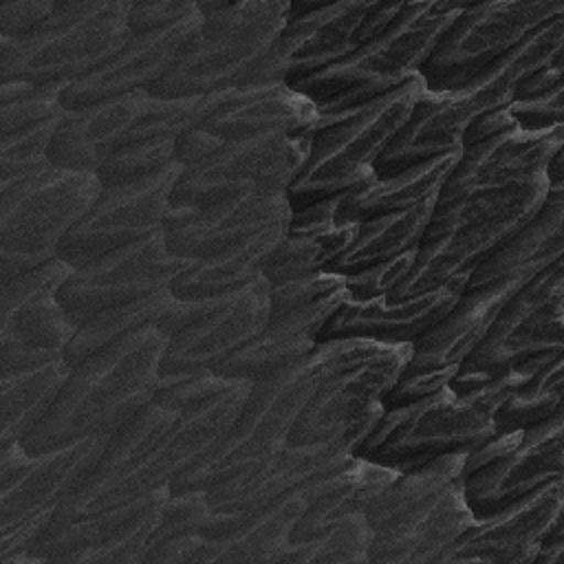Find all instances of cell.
I'll return each instance as SVG.
<instances>
[{
    "label": "cell",
    "mask_w": 564,
    "mask_h": 564,
    "mask_svg": "<svg viewBox=\"0 0 564 564\" xmlns=\"http://www.w3.org/2000/svg\"><path fill=\"white\" fill-rule=\"evenodd\" d=\"M165 346L167 337L148 326L75 364L46 414L20 443L24 452L37 456L112 432L152 401Z\"/></svg>",
    "instance_id": "cell-1"
},
{
    "label": "cell",
    "mask_w": 564,
    "mask_h": 564,
    "mask_svg": "<svg viewBox=\"0 0 564 564\" xmlns=\"http://www.w3.org/2000/svg\"><path fill=\"white\" fill-rule=\"evenodd\" d=\"M564 53V13L531 31L518 46L498 57L465 84L449 90H425L410 121L375 163L377 176H390L414 163L463 148L467 126L513 101L518 84L531 73L560 62Z\"/></svg>",
    "instance_id": "cell-2"
},
{
    "label": "cell",
    "mask_w": 564,
    "mask_h": 564,
    "mask_svg": "<svg viewBox=\"0 0 564 564\" xmlns=\"http://www.w3.org/2000/svg\"><path fill=\"white\" fill-rule=\"evenodd\" d=\"M562 352L555 350L520 361L463 394H456L447 383L423 399L383 408L355 456L408 471L445 454H467L496 434L494 414L505 399L529 381L540 366Z\"/></svg>",
    "instance_id": "cell-3"
},
{
    "label": "cell",
    "mask_w": 564,
    "mask_h": 564,
    "mask_svg": "<svg viewBox=\"0 0 564 564\" xmlns=\"http://www.w3.org/2000/svg\"><path fill=\"white\" fill-rule=\"evenodd\" d=\"M425 90L427 84L419 73L390 93L348 110H317L308 159L286 189L291 212L370 185L377 178V159L410 121Z\"/></svg>",
    "instance_id": "cell-4"
},
{
    "label": "cell",
    "mask_w": 564,
    "mask_h": 564,
    "mask_svg": "<svg viewBox=\"0 0 564 564\" xmlns=\"http://www.w3.org/2000/svg\"><path fill=\"white\" fill-rule=\"evenodd\" d=\"M196 4L200 11V35L148 95L154 99H176L258 88L260 68L286 24L291 2L242 0Z\"/></svg>",
    "instance_id": "cell-5"
},
{
    "label": "cell",
    "mask_w": 564,
    "mask_h": 564,
    "mask_svg": "<svg viewBox=\"0 0 564 564\" xmlns=\"http://www.w3.org/2000/svg\"><path fill=\"white\" fill-rule=\"evenodd\" d=\"M467 2H403L397 20L333 66L289 86L319 112H341L370 101L419 75Z\"/></svg>",
    "instance_id": "cell-6"
},
{
    "label": "cell",
    "mask_w": 564,
    "mask_h": 564,
    "mask_svg": "<svg viewBox=\"0 0 564 564\" xmlns=\"http://www.w3.org/2000/svg\"><path fill=\"white\" fill-rule=\"evenodd\" d=\"M317 383L313 350L293 366L256 381L225 432L170 482V494L205 491L253 469L286 445L289 432Z\"/></svg>",
    "instance_id": "cell-7"
},
{
    "label": "cell",
    "mask_w": 564,
    "mask_h": 564,
    "mask_svg": "<svg viewBox=\"0 0 564 564\" xmlns=\"http://www.w3.org/2000/svg\"><path fill=\"white\" fill-rule=\"evenodd\" d=\"M128 9V0L55 2L29 37H0V84L64 88L86 77L132 37Z\"/></svg>",
    "instance_id": "cell-8"
},
{
    "label": "cell",
    "mask_w": 564,
    "mask_h": 564,
    "mask_svg": "<svg viewBox=\"0 0 564 564\" xmlns=\"http://www.w3.org/2000/svg\"><path fill=\"white\" fill-rule=\"evenodd\" d=\"M317 383L300 410L286 443L304 445L335 436L381 403L412 357V344L364 337L317 341Z\"/></svg>",
    "instance_id": "cell-9"
},
{
    "label": "cell",
    "mask_w": 564,
    "mask_h": 564,
    "mask_svg": "<svg viewBox=\"0 0 564 564\" xmlns=\"http://www.w3.org/2000/svg\"><path fill=\"white\" fill-rule=\"evenodd\" d=\"M555 350H564V258L527 278L507 297L449 388L456 394L476 390L511 366Z\"/></svg>",
    "instance_id": "cell-10"
},
{
    "label": "cell",
    "mask_w": 564,
    "mask_h": 564,
    "mask_svg": "<svg viewBox=\"0 0 564 564\" xmlns=\"http://www.w3.org/2000/svg\"><path fill=\"white\" fill-rule=\"evenodd\" d=\"M110 432L31 456L20 443L0 447V564L22 555L57 511L62 498Z\"/></svg>",
    "instance_id": "cell-11"
},
{
    "label": "cell",
    "mask_w": 564,
    "mask_h": 564,
    "mask_svg": "<svg viewBox=\"0 0 564 564\" xmlns=\"http://www.w3.org/2000/svg\"><path fill=\"white\" fill-rule=\"evenodd\" d=\"M311 132L216 139L214 148L176 178L170 207H200L249 194H286L304 167Z\"/></svg>",
    "instance_id": "cell-12"
},
{
    "label": "cell",
    "mask_w": 564,
    "mask_h": 564,
    "mask_svg": "<svg viewBox=\"0 0 564 564\" xmlns=\"http://www.w3.org/2000/svg\"><path fill=\"white\" fill-rule=\"evenodd\" d=\"M560 13L562 0L467 2L421 68L427 88L449 90L465 84Z\"/></svg>",
    "instance_id": "cell-13"
},
{
    "label": "cell",
    "mask_w": 564,
    "mask_h": 564,
    "mask_svg": "<svg viewBox=\"0 0 564 564\" xmlns=\"http://www.w3.org/2000/svg\"><path fill=\"white\" fill-rule=\"evenodd\" d=\"M381 412L383 403L355 419L335 436L317 443H286L253 469L205 489L212 511H256L291 494L311 489L324 476L355 458Z\"/></svg>",
    "instance_id": "cell-14"
},
{
    "label": "cell",
    "mask_w": 564,
    "mask_h": 564,
    "mask_svg": "<svg viewBox=\"0 0 564 564\" xmlns=\"http://www.w3.org/2000/svg\"><path fill=\"white\" fill-rule=\"evenodd\" d=\"M99 192L97 174L53 165L0 187V249L55 258Z\"/></svg>",
    "instance_id": "cell-15"
},
{
    "label": "cell",
    "mask_w": 564,
    "mask_h": 564,
    "mask_svg": "<svg viewBox=\"0 0 564 564\" xmlns=\"http://www.w3.org/2000/svg\"><path fill=\"white\" fill-rule=\"evenodd\" d=\"M170 487L84 518L53 513L29 544L22 564L35 562H134L141 564L148 538L163 513Z\"/></svg>",
    "instance_id": "cell-16"
},
{
    "label": "cell",
    "mask_w": 564,
    "mask_h": 564,
    "mask_svg": "<svg viewBox=\"0 0 564 564\" xmlns=\"http://www.w3.org/2000/svg\"><path fill=\"white\" fill-rule=\"evenodd\" d=\"M181 172L183 167L174 165L150 178L101 187L90 209L57 245V258L77 269L161 234Z\"/></svg>",
    "instance_id": "cell-17"
},
{
    "label": "cell",
    "mask_w": 564,
    "mask_h": 564,
    "mask_svg": "<svg viewBox=\"0 0 564 564\" xmlns=\"http://www.w3.org/2000/svg\"><path fill=\"white\" fill-rule=\"evenodd\" d=\"M192 262L170 253L161 231L73 269L59 286L57 300L70 322L79 326L108 306L128 304L170 289V282Z\"/></svg>",
    "instance_id": "cell-18"
},
{
    "label": "cell",
    "mask_w": 564,
    "mask_h": 564,
    "mask_svg": "<svg viewBox=\"0 0 564 564\" xmlns=\"http://www.w3.org/2000/svg\"><path fill=\"white\" fill-rule=\"evenodd\" d=\"M370 2H291L286 24L271 46L258 86H293L357 48L355 33Z\"/></svg>",
    "instance_id": "cell-19"
},
{
    "label": "cell",
    "mask_w": 564,
    "mask_h": 564,
    "mask_svg": "<svg viewBox=\"0 0 564 564\" xmlns=\"http://www.w3.org/2000/svg\"><path fill=\"white\" fill-rule=\"evenodd\" d=\"M564 148V123L546 130L509 128L480 143L460 148L434 205H454L480 194L509 189L540 172Z\"/></svg>",
    "instance_id": "cell-20"
},
{
    "label": "cell",
    "mask_w": 564,
    "mask_h": 564,
    "mask_svg": "<svg viewBox=\"0 0 564 564\" xmlns=\"http://www.w3.org/2000/svg\"><path fill=\"white\" fill-rule=\"evenodd\" d=\"M564 511V482L555 478L507 507L476 518L441 555V562L531 564L542 538Z\"/></svg>",
    "instance_id": "cell-21"
},
{
    "label": "cell",
    "mask_w": 564,
    "mask_h": 564,
    "mask_svg": "<svg viewBox=\"0 0 564 564\" xmlns=\"http://www.w3.org/2000/svg\"><path fill=\"white\" fill-rule=\"evenodd\" d=\"M200 35V11L181 20L178 24L145 33L132 35L110 59L86 77L68 84L59 93V104L64 110L86 108L99 101L117 99L130 93L150 90L194 44Z\"/></svg>",
    "instance_id": "cell-22"
},
{
    "label": "cell",
    "mask_w": 564,
    "mask_h": 564,
    "mask_svg": "<svg viewBox=\"0 0 564 564\" xmlns=\"http://www.w3.org/2000/svg\"><path fill=\"white\" fill-rule=\"evenodd\" d=\"M555 478H564V410L527 427L502 458L465 474L463 494L471 513L482 518Z\"/></svg>",
    "instance_id": "cell-23"
},
{
    "label": "cell",
    "mask_w": 564,
    "mask_h": 564,
    "mask_svg": "<svg viewBox=\"0 0 564 564\" xmlns=\"http://www.w3.org/2000/svg\"><path fill=\"white\" fill-rule=\"evenodd\" d=\"M289 218L286 194H249L200 207H170L161 229L170 253L200 260Z\"/></svg>",
    "instance_id": "cell-24"
},
{
    "label": "cell",
    "mask_w": 564,
    "mask_h": 564,
    "mask_svg": "<svg viewBox=\"0 0 564 564\" xmlns=\"http://www.w3.org/2000/svg\"><path fill=\"white\" fill-rule=\"evenodd\" d=\"M269 319V282L258 278L242 291L223 295L203 317L167 339L159 375L209 370L216 361L249 341Z\"/></svg>",
    "instance_id": "cell-25"
},
{
    "label": "cell",
    "mask_w": 564,
    "mask_h": 564,
    "mask_svg": "<svg viewBox=\"0 0 564 564\" xmlns=\"http://www.w3.org/2000/svg\"><path fill=\"white\" fill-rule=\"evenodd\" d=\"M465 282H447L432 291L392 300L388 295L348 297L326 322L319 341L335 337H364L388 344H414L430 333L460 300Z\"/></svg>",
    "instance_id": "cell-26"
},
{
    "label": "cell",
    "mask_w": 564,
    "mask_h": 564,
    "mask_svg": "<svg viewBox=\"0 0 564 564\" xmlns=\"http://www.w3.org/2000/svg\"><path fill=\"white\" fill-rule=\"evenodd\" d=\"M535 214L478 220L438 236H423L416 247L412 269L401 284L388 293V297L401 300L408 295H419L447 282L467 284L469 275Z\"/></svg>",
    "instance_id": "cell-27"
},
{
    "label": "cell",
    "mask_w": 564,
    "mask_h": 564,
    "mask_svg": "<svg viewBox=\"0 0 564 564\" xmlns=\"http://www.w3.org/2000/svg\"><path fill=\"white\" fill-rule=\"evenodd\" d=\"M474 520L476 516L463 494V478H458L423 505L377 529L368 546V562L438 564L447 546Z\"/></svg>",
    "instance_id": "cell-28"
},
{
    "label": "cell",
    "mask_w": 564,
    "mask_h": 564,
    "mask_svg": "<svg viewBox=\"0 0 564 564\" xmlns=\"http://www.w3.org/2000/svg\"><path fill=\"white\" fill-rule=\"evenodd\" d=\"M346 295L348 291L295 313L269 317L249 341L216 361L209 370L231 381L256 383L293 366L315 348L326 322L341 306Z\"/></svg>",
    "instance_id": "cell-29"
},
{
    "label": "cell",
    "mask_w": 564,
    "mask_h": 564,
    "mask_svg": "<svg viewBox=\"0 0 564 564\" xmlns=\"http://www.w3.org/2000/svg\"><path fill=\"white\" fill-rule=\"evenodd\" d=\"M344 198H326L291 212L286 236L264 267L269 284L326 271L350 247L359 223L341 212Z\"/></svg>",
    "instance_id": "cell-30"
},
{
    "label": "cell",
    "mask_w": 564,
    "mask_h": 564,
    "mask_svg": "<svg viewBox=\"0 0 564 564\" xmlns=\"http://www.w3.org/2000/svg\"><path fill=\"white\" fill-rule=\"evenodd\" d=\"M317 106L302 93L280 86L234 88L198 128L223 141H242L264 134L313 132Z\"/></svg>",
    "instance_id": "cell-31"
},
{
    "label": "cell",
    "mask_w": 564,
    "mask_h": 564,
    "mask_svg": "<svg viewBox=\"0 0 564 564\" xmlns=\"http://www.w3.org/2000/svg\"><path fill=\"white\" fill-rule=\"evenodd\" d=\"M148 99L150 95L139 90L86 108L66 110L48 143V163L70 172L95 174L141 115Z\"/></svg>",
    "instance_id": "cell-32"
},
{
    "label": "cell",
    "mask_w": 564,
    "mask_h": 564,
    "mask_svg": "<svg viewBox=\"0 0 564 564\" xmlns=\"http://www.w3.org/2000/svg\"><path fill=\"white\" fill-rule=\"evenodd\" d=\"M527 278L498 286L463 291L452 311L430 333L412 344V357L405 370H458L485 339L500 306Z\"/></svg>",
    "instance_id": "cell-33"
},
{
    "label": "cell",
    "mask_w": 564,
    "mask_h": 564,
    "mask_svg": "<svg viewBox=\"0 0 564 564\" xmlns=\"http://www.w3.org/2000/svg\"><path fill=\"white\" fill-rule=\"evenodd\" d=\"M308 505V489L256 511H212L198 533L216 544L218 562H278L291 529Z\"/></svg>",
    "instance_id": "cell-34"
},
{
    "label": "cell",
    "mask_w": 564,
    "mask_h": 564,
    "mask_svg": "<svg viewBox=\"0 0 564 564\" xmlns=\"http://www.w3.org/2000/svg\"><path fill=\"white\" fill-rule=\"evenodd\" d=\"M557 258H564V189L549 192L538 214L469 275L465 291L533 275Z\"/></svg>",
    "instance_id": "cell-35"
},
{
    "label": "cell",
    "mask_w": 564,
    "mask_h": 564,
    "mask_svg": "<svg viewBox=\"0 0 564 564\" xmlns=\"http://www.w3.org/2000/svg\"><path fill=\"white\" fill-rule=\"evenodd\" d=\"M286 225L289 220H280L234 247L194 260L170 282L172 297L203 300L242 291L264 275L267 262L286 236Z\"/></svg>",
    "instance_id": "cell-36"
},
{
    "label": "cell",
    "mask_w": 564,
    "mask_h": 564,
    "mask_svg": "<svg viewBox=\"0 0 564 564\" xmlns=\"http://www.w3.org/2000/svg\"><path fill=\"white\" fill-rule=\"evenodd\" d=\"M397 476V469L368 458H350L308 489V505L291 529L289 542H308L348 516L364 513L370 500Z\"/></svg>",
    "instance_id": "cell-37"
},
{
    "label": "cell",
    "mask_w": 564,
    "mask_h": 564,
    "mask_svg": "<svg viewBox=\"0 0 564 564\" xmlns=\"http://www.w3.org/2000/svg\"><path fill=\"white\" fill-rule=\"evenodd\" d=\"M436 198H427L414 207L401 212H388L359 223L357 236L350 247L328 264L326 271L339 275H352L372 264L392 260L414 247H419Z\"/></svg>",
    "instance_id": "cell-38"
},
{
    "label": "cell",
    "mask_w": 564,
    "mask_h": 564,
    "mask_svg": "<svg viewBox=\"0 0 564 564\" xmlns=\"http://www.w3.org/2000/svg\"><path fill=\"white\" fill-rule=\"evenodd\" d=\"M460 150L414 163L390 176H377L364 189L348 194L341 203V212L361 223L366 218L401 212L414 207L427 198H436L452 167L456 165Z\"/></svg>",
    "instance_id": "cell-39"
},
{
    "label": "cell",
    "mask_w": 564,
    "mask_h": 564,
    "mask_svg": "<svg viewBox=\"0 0 564 564\" xmlns=\"http://www.w3.org/2000/svg\"><path fill=\"white\" fill-rule=\"evenodd\" d=\"M70 366L64 355L51 364L0 377V447L22 443L51 408Z\"/></svg>",
    "instance_id": "cell-40"
},
{
    "label": "cell",
    "mask_w": 564,
    "mask_h": 564,
    "mask_svg": "<svg viewBox=\"0 0 564 564\" xmlns=\"http://www.w3.org/2000/svg\"><path fill=\"white\" fill-rule=\"evenodd\" d=\"M205 491L170 494L148 538L141 564L148 562H218V549L198 529L209 513Z\"/></svg>",
    "instance_id": "cell-41"
},
{
    "label": "cell",
    "mask_w": 564,
    "mask_h": 564,
    "mask_svg": "<svg viewBox=\"0 0 564 564\" xmlns=\"http://www.w3.org/2000/svg\"><path fill=\"white\" fill-rule=\"evenodd\" d=\"M465 454H445L421 467L397 471V476L370 500L364 518L372 533L390 520L412 511L449 482L463 478Z\"/></svg>",
    "instance_id": "cell-42"
},
{
    "label": "cell",
    "mask_w": 564,
    "mask_h": 564,
    "mask_svg": "<svg viewBox=\"0 0 564 564\" xmlns=\"http://www.w3.org/2000/svg\"><path fill=\"white\" fill-rule=\"evenodd\" d=\"M172 300L174 297H172L170 289H165L154 295H148V297H141V300H134L128 304L108 306V308L90 315L88 319H84L77 326L75 335L62 350L64 361L73 368L75 364H79L82 359L90 357L93 352L106 348L108 344H112L121 337H128L141 328L154 326Z\"/></svg>",
    "instance_id": "cell-43"
},
{
    "label": "cell",
    "mask_w": 564,
    "mask_h": 564,
    "mask_svg": "<svg viewBox=\"0 0 564 564\" xmlns=\"http://www.w3.org/2000/svg\"><path fill=\"white\" fill-rule=\"evenodd\" d=\"M231 90L196 97H176V99H154L150 97L141 115L134 119L130 130L119 139L117 148L154 143V141H174L187 130L198 128L218 106L227 101ZM112 150V152H115Z\"/></svg>",
    "instance_id": "cell-44"
},
{
    "label": "cell",
    "mask_w": 564,
    "mask_h": 564,
    "mask_svg": "<svg viewBox=\"0 0 564 564\" xmlns=\"http://www.w3.org/2000/svg\"><path fill=\"white\" fill-rule=\"evenodd\" d=\"M564 394V352L540 366L529 381L513 390L494 414L496 434L527 430L560 412Z\"/></svg>",
    "instance_id": "cell-45"
},
{
    "label": "cell",
    "mask_w": 564,
    "mask_h": 564,
    "mask_svg": "<svg viewBox=\"0 0 564 564\" xmlns=\"http://www.w3.org/2000/svg\"><path fill=\"white\" fill-rule=\"evenodd\" d=\"M372 542V529L368 527L364 513H355L324 531L308 542H286L278 562H300V564H357L368 562V546Z\"/></svg>",
    "instance_id": "cell-46"
},
{
    "label": "cell",
    "mask_w": 564,
    "mask_h": 564,
    "mask_svg": "<svg viewBox=\"0 0 564 564\" xmlns=\"http://www.w3.org/2000/svg\"><path fill=\"white\" fill-rule=\"evenodd\" d=\"M75 330L77 324L70 322L57 295L29 302L7 319H0V333H9L40 350H64Z\"/></svg>",
    "instance_id": "cell-47"
},
{
    "label": "cell",
    "mask_w": 564,
    "mask_h": 564,
    "mask_svg": "<svg viewBox=\"0 0 564 564\" xmlns=\"http://www.w3.org/2000/svg\"><path fill=\"white\" fill-rule=\"evenodd\" d=\"M62 86H37L31 82L0 84V137H11L35 126L59 119Z\"/></svg>",
    "instance_id": "cell-48"
},
{
    "label": "cell",
    "mask_w": 564,
    "mask_h": 564,
    "mask_svg": "<svg viewBox=\"0 0 564 564\" xmlns=\"http://www.w3.org/2000/svg\"><path fill=\"white\" fill-rule=\"evenodd\" d=\"M174 145H176L174 141H154V143L117 148L101 161L95 174L101 187L156 176L178 165L174 159Z\"/></svg>",
    "instance_id": "cell-49"
},
{
    "label": "cell",
    "mask_w": 564,
    "mask_h": 564,
    "mask_svg": "<svg viewBox=\"0 0 564 564\" xmlns=\"http://www.w3.org/2000/svg\"><path fill=\"white\" fill-rule=\"evenodd\" d=\"M238 381L225 379L212 370L185 372V375H159L152 390V401L170 410H192L198 408L223 392H227Z\"/></svg>",
    "instance_id": "cell-50"
},
{
    "label": "cell",
    "mask_w": 564,
    "mask_h": 564,
    "mask_svg": "<svg viewBox=\"0 0 564 564\" xmlns=\"http://www.w3.org/2000/svg\"><path fill=\"white\" fill-rule=\"evenodd\" d=\"M339 293H346V275L333 271H317L280 284H269V317L295 313Z\"/></svg>",
    "instance_id": "cell-51"
},
{
    "label": "cell",
    "mask_w": 564,
    "mask_h": 564,
    "mask_svg": "<svg viewBox=\"0 0 564 564\" xmlns=\"http://www.w3.org/2000/svg\"><path fill=\"white\" fill-rule=\"evenodd\" d=\"M70 271H73L70 264H66L59 258H53L24 275L2 282L0 284V319H7L29 302L57 295L59 286L70 275Z\"/></svg>",
    "instance_id": "cell-52"
},
{
    "label": "cell",
    "mask_w": 564,
    "mask_h": 564,
    "mask_svg": "<svg viewBox=\"0 0 564 564\" xmlns=\"http://www.w3.org/2000/svg\"><path fill=\"white\" fill-rule=\"evenodd\" d=\"M416 256V247L379 264H372L368 269H361L352 275H346V291L348 297L355 300H370V297H381L392 293L401 280L408 275L412 269Z\"/></svg>",
    "instance_id": "cell-53"
},
{
    "label": "cell",
    "mask_w": 564,
    "mask_h": 564,
    "mask_svg": "<svg viewBox=\"0 0 564 564\" xmlns=\"http://www.w3.org/2000/svg\"><path fill=\"white\" fill-rule=\"evenodd\" d=\"M196 2L183 0H156V2H130L128 29L132 35H145L170 29L192 15Z\"/></svg>",
    "instance_id": "cell-54"
},
{
    "label": "cell",
    "mask_w": 564,
    "mask_h": 564,
    "mask_svg": "<svg viewBox=\"0 0 564 564\" xmlns=\"http://www.w3.org/2000/svg\"><path fill=\"white\" fill-rule=\"evenodd\" d=\"M518 128L546 130L564 123V84L531 99H513L507 106Z\"/></svg>",
    "instance_id": "cell-55"
},
{
    "label": "cell",
    "mask_w": 564,
    "mask_h": 564,
    "mask_svg": "<svg viewBox=\"0 0 564 564\" xmlns=\"http://www.w3.org/2000/svg\"><path fill=\"white\" fill-rule=\"evenodd\" d=\"M55 0H2L0 37L24 40L51 15Z\"/></svg>",
    "instance_id": "cell-56"
},
{
    "label": "cell",
    "mask_w": 564,
    "mask_h": 564,
    "mask_svg": "<svg viewBox=\"0 0 564 564\" xmlns=\"http://www.w3.org/2000/svg\"><path fill=\"white\" fill-rule=\"evenodd\" d=\"M62 357V350H40L9 333H0V377L24 372L44 364H51Z\"/></svg>",
    "instance_id": "cell-57"
},
{
    "label": "cell",
    "mask_w": 564,
    "mask_h": 564,
    "mask_svg": "<svg viewBox=\"0 0 564 564\" xmlns=\"http://www.w3.org/2000/svg\"><path fill=\"white\" fill-rule=\"evenodd\" d=\"M401 9H403V2H370L355 33L357 46L379 37L397 20Z\"/></svg>",
    "instance_id": "cell-58"
},
{
    "label": "cell",
    "mask_w": 564,
    "mask_h": 564,
    "mask_svg": "<svg viewBox=\"0 0 564 564\" xmlns=\"http://www.w3.org/2000/svg\"><path fill=\"white\" fill-rule=\"evenodd\" d=\"M509 128H516V121H513V117L509 115L507 108L489 110V112L476 117V119L467 126V130H465V134H463V148L474 145V143H480V141H485V139H489V137H496V134H500V132H505V130H509Z\"/></svg>",
    "instance_id": "cell-59"
},
{
    "label": "cell",
    "mask_w": 564,
    "mask_h": 564,
    "mask_svg": "<svg viewBox=\"0 0 564 564\" xmlns=\"http://www.w3.org/2000/svg\"><path fill=\"white\" fill-rule=\"evenodd\" d=\"M562 84H564V62L560 59V62H553V64L531 73L529 77H524L518 84L513 99H531L538 95H546L549 90H553Z\"/></svg>",
    "instance_id": "cell-60"
},
{
    "label": "cell",
    "mask_w": 564,
    "mask_h": 564,
    "mask_svg": "<svg viewBox=\"0 0 564 564\" xmlns=\"http://www.w3.org/2000/svg\"><path fill=\"white\" fill-rule=\"evenodd\" d=\"M57 258V256H55ZM53 258L48 256H40V253H20V251H9V249H0V284L9 282L18 275H24L33 269H37L40 264L48 262Z\"/></svg>",
    "instance_id": "cell-61"
},
{
    "label": "cell",
    "mask_w": 564,
    "mask_h": 564,
    "mask_svg": "<svg viewBox=\"0 0 564 564\" xmlns=\"http://www.w3.org/2000/svg\"><path fill=\"white\" fill-rule=\"evenodd\" d=\"M564 560V520L557 518L542 538L533 564H560Z\"/></svg>",
    "instance_id": "cell-62"
},
{
    "label": "cell",
    "mask_w": 564,
    "mask_h": 564,
    "mask_svg": "<svg viewBox=\"0 0 564 564\" xmlns=\"http://www.w3.org/2000/svg\"><path fill=\"white\" fill-rule=\"evenodd\" d=\"M562 156H564V148L557 150V152L549 159V163H546V167H544V176H546L551 189H564V167H562V161H564V159H562Z\"/></svg>",
    "instance_id": "cell-63"
}]
</instances>
